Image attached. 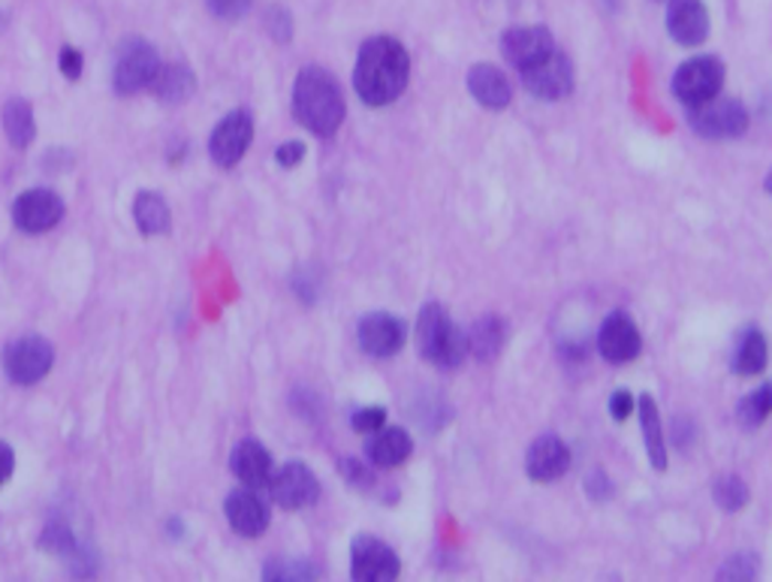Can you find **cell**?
Returning <instances> with one entry per match:
<instances>
[{
    "mask_svg": "<svg viewBox=\"0 0 772 582\" xmlns=\"http://www.w3.org/2000/svg\"><path fill=\"white\" fill-rule=\"evenodd\" d=\"M410 58L393 37H372L359 49L354 66V89L368 106H386L408 89Z\"/></svg>",
    "mask_w": 772,
    "mask_h": 582,
    "instance_id": "6da1fadb",
    "label": "cell"
},
{
    "mask_svg": "<svg viewBox=\"0 0 772 582\" xmlns=\"http://www.w3.org/2000/svg\"><path fill=\"white\" fill-rule=\"evenodd\" d=\"M293 115L314 136H332L344 122V94L330 70L305 66L293 85Z\"/></svg>",
    "mask_w": 772,
    "mask_h": 582,
    "instance_id": "7a4b0ae2",
    "label": "cell"
},
{
    "mask_svg": "<svg viewBox=\"0 0 772 582\" xmlns=\"http://www.w3.org/2000/svg\"><path fill=\"white\" fill-rule=\"evenodd\" d=\"M417 344L419 356L429 360L431 365H438V368H456L468 353L465 332L447 318V311L438 302H429L419 311Z\"/></svg>",
    "mask_w": 772,
    "mask_h": 582,
    "instance_id": "3957f363",
    "label": "cell"
},
{
    "mask_svg": "<svg viewBox=\"0 0 772 582\" xmlns=\"http://www.w3.org/2000/svg\"><path fill=\"white\" fill-rule=\"evenodd\" d=\"M688 124L703 139H737L749 127V112L740 100L709 97L697 106H688Z\"/></svg>",
    "mask_w": 772,
    "mask_h": 582,
    "instance_id": "277c9868",
    "label": "cell"
},
{
    "mask_svg": "<svg viewBox=\"0 0 772 582\" xmlns=\"http://www.w3.org/2000/svg\"><path fill=\"white\" fill-rule=\"evenodd\" d=\"M52 363H55V351L43 335H19L3 351L7 377L19 386H31L36 381H43L45 374L52 372Z\"/></svg>",
    "mask_w": 772,
    "mask_h": 582,
    "instance_id": "5b68a950",
    "label": "cell"
},
{
    "mask_svg": "<svg viewBox=\"0 0 772 582\" xmlns=\"http://www.w3.org/2000/svg\"><path fill=\"white\" fill-rule=\"evenodd\" d=\"M157 70H160V58H157L155 45L145 43V40H127L118 45V58H115V70H112V89L124 97L136 94L155 82Z\"/></svg>",
    "mask_w": 772,
    "mask_h": 582,
    "instance_id": "8992f818",
    "label": "cell"
},
{
    "mask_svg": "<svg viewBox=\"0 0 772 582\" xmlns=\"http://www.w3.org/2000/svg\"><path fill=\"white\" fill-rule=\"evenodd\" d=\"M721 85H724V64L712 55L685 61L674 76V94L685 106H697L703 100L716 97Z\"/></svg>",
    "mask_w": 772,
    "mask_h": 582,
    "instance_id": "52a82bcc",
    "label": "cell"
},
{
    "mask_svg": "<svg viewBox=\"0 0 772 582\" xmlns=\"http://www.w3.org/2000/svg\"><path fill=\"white\" fill-rule=\"evenodd\" d=\"M64 199L58 197L55 190L49 187H33V190H24L22 197L12 202V220L22 232H31V236H40V232H49L52 227L61 224L64 218Z\"/></svg>",
    "mask_w": 772,
    "mask_h": 582,
    "instance_id": "ba28073f",
    "label": "cell"
},
{
    "mask_svg": "<svg viewBox=\"0 0 772 582\" xmlns=\"http://www.w3.org/2000/svg\"><path fill=\"white\" fill-rule=\"evenodd\" d=\"M251 139H254V118H251V112L236 110L230 112V115H223L221 122H218V127L211 131V160L218 166H223V169H230V166H236L242 160Z\"/></svg>",
    "mask_w": 772,
    "mask_h": 582,
    "instance_id": "9c48e42d",
    "label": "cell"
},
{
    "mask_svg": "<svg viewBox=\"0 0 772 582\" xmlns=\"http://www.w3.org/2000/svg\"><path fill=\"white\" fill-rule=\"evenodd\" d=\"M519 73H522V85L538 100H562L574 91V64L559 49H552V55L543 58L541 64L519 70Z\"/></svg>",
    "mask_w": 772,
    "mask_h": 582,
    "instance_id": "30bf717a",
    "label": "cell"
},
{
    "mask_svg": "<svg viewBox=\"0 0 772 582\" xmlns=\"http://www.w3.org/2000/svg\"><path fill=\"white\" fill-rule=\"evenodd\" d=\"M269 489H272L275 505L284 507V510H305L321 498L317 477L302 461H288L275 477H269Z\"/></svg>",
    "mask_w": 772,
    "mask_h": 582,
    "instance_id": "8fae6325",
    "label": "cell"
},
{
    "mask_svg": "<svg viewBox=\"0 0 772 582\" xmlns=\"http://www.w3.org/2000/svg\"><path fill=\"white\" fill-rule=\"evenodd\" d=\"M401 564L393 547L377 538H356L351 547V576L359 582H389L396 580Z\"/></svg>",
    "mask_w": 772,
    "mask_h": 582,
    "instance_id": "7c38bea8",
    "label": "cell"
},
{
    "mask_svg": "<svg viewBox=\"0 0 772 582\" xmlns=\"http://www.w3.org/2000/svg\"><path fill=\"white\" fill-rule=\"evenodd\" d=\"M552 33L543 24H525V28H510L501 40V52L517 70L541 64L543 58L552 55Z\"/></svg>",
    "mask_w": 772,
    "mask_h": 582,
    "instance_id": "4fadbf2b",
    "label": "cell"
},
{
    "mask_svg": "<svg viewBox=\"0 0 772 582\" xmlns=\"http://www.w3.org/2000/svg\"><path fill=\"white\" fill-rule=\"evenodd\" d=\"M640 330H637V323H634L628 314L616 311V314H609V318L604 320L601 335H597V351H601V356H604L607 363H630V360L640 353Z\"/></svg>",
    "mask_w": 772,
    "mask_h": 582,
    "instance_id": "5bb4252c",
    "label": "cell"
},
{
    "mask_svg": "<svg viewBox=\"0 0 772 582\" xmlns=\"http://www.w3.org/2000/svg\"><path fill=\"white\" fill-rule=\"evenodd\" d=\"M667 31L679 45L695 49L709 37V12L703 0H667Z\"/></svg>",
    "mask_w": 772,
    "mask_h": 582,
    "instance_id": "9a60e30c",
    "label": "cell"
},
{
    "mask_svg": "<svg viewBox=\"0 0 772 582\" xmlns=\"http://www.w3.org/2000/svg\"><path fill=\"white\" fill-rule=\"evenodd\" d=\"M223 513H227L232 531L242 538H260L269 528V507L260 495L251 492V486L230 492V498L223 501Z\"/></svg>",
    "mask_w": 772,
    "mask_h": 582,
    "instance_id": "2e32d148",
    "label": "cell"
},
{
    "mask_svg": "<svg viewBox=\"0 0 772 582\" xmlns=\"http://www.w3.org/2000/svg\"><path fill=\"white\" fill-rule=\"evenodd\" d=\"M405 344V323L386 311H377V314H368V318L359 323V347H363L368 356H393V353L401 351Z\"/></svg>",
    "mask_w": 772,
    "mask_h": 582,
    "instance_id": "e0dca14e",
    "label": "cell"
},
{
    "mask_svg": "<svg viewBox=\"0 0 772 582\" xmlns=\"http://www.w3.org/2000/svg\"><path fill=\"white\" fill-rule=\"evenodd\" d=\"M567 468H571V450H567V444L559 435H541V438L531 444L529 459H525V471H529L531 480L552 484Z\"/></svg>",
    "mask_w": 772,
    "mask_h": 582,
    "instance_id": "ac0fdd59",
    "label": "cell"
},
{
    "mask_svg": "<svg viewBox=\"0 0 772 582\" xmlns=\"http://www.w3.org/2000/svg\"><path fill=\"white\" fill-rule=\"evenodd\" d=\"M468 91L486 110H504L513 97L508 76L492 64H477L468 73Z\"/></svg>",
    "mask_w": 772,
    "mask_h": 582,
    "instance_id": "d6986e66",
    "label": "cell"
},
{
    "mask_svg": "<svg viewBox=\"0 0 772 582\" xmlns=\"http://www.w3.org/2000/svg\"><path fill=\"white\" fill-rule=\"evenodd\" d=\"M230 468L244 486L257 489V486L269 484V477H272V456H269V450H265L263 444L242 440V444H236V450H232Z\"/></svg>",
    "mask_w": 772,
    "mask_h": 582,
    "instance_id": "ffe728a7",
    "label": "cell"
},
{
    "mask_svg": "<svg viewBox=\"0 0 772 582\" xmlns=\"http://www.w3.org/2000/svg\"><path fill=\"white\" fill-rule=\"evenodd\" d=\"M414 453V440L405 429H380L372 432V438L365 440V456L377 468H396L401 461H408Z\"/></svg>",
    "mask_w": 772,
    "mask_h": 582,
    "instance_id": "44dd1931",
    "label": "cell"
},
{
    "mask_svg": "<svg viewBox=\"0 0 772 582\" xmlns=\"http://www.w3.org/2000/svg\"><path fill=\"white\" fill-rule=\"evenodd\" d=\"M634 410H640V429L646 438V450H649L651 465L664 471L667 468V444H664V426L658 417V405L651 396H640V402H634Z\"/></svg>",
    "mask_w": 772,
    "mask_h": 582,
    "instance_id": "7402d4cb",
    "label": "cell"
},
{
    "mask_svg": "<svg viewBox=\"0 0 772 582\" xmlns=\"http://www.w3.org/2000/svg\"><path fill=\"white\" fill-rule=\"evenodd\" d=\"M468 339V351L474 353L480 363H489L492 356H498L501 353V347H504V339H508V330H504V323L495 318V314H489V318H480L471 326V332L465 335Z\"/></svg>",
    "mask_w": 772,
    "mask_h": 582,
    "instance_id": "603a6c76",
    "label": "cell"
},
{
    "mask_svg": "<svg viewBox=\"0 0 772 582\" xmlns=\"http://www.w3.org/2000/svg\"><path fill=\"white\" fill-rule=\"evenodd\" d=\"M152 89H155L160 103H185L197 89V79L185 64H169L157 70Z\"/></svg>",
    "mask_w": 772,
    "mask_h": 582,
    "instance_id": "cb8c5ba5",
    "label": "cell"
},
{
    "mask_svg": "<svg viewBox=\"0 0 772 582\" xmlns=\"http://www.w3.org/2000/svg\"><path fill=\"white\" fill-rule=\"evenodd\" d=\"M3 133L15 148H28L36 136V122H33V106L24 97L7 100L3 106Z\"/></svg>",
    "mask_w": 772,
    "mask_h": 582,
    "instance_id": "d4e9b609",
    "label": "cell"
},
{
    "mask_svg": "<svg viewBox=\"0 0 772 582\" xmlns=\"http://www.w3.org/2000/svg\"><path fill=\"white\" fill-rule=\"evenodd\" d=\"M133 220L145 236H160L169 230V206L166 199L155 190H143L139 197L133 199Z\"/></svg>",
    "mask_w": 772,
    "mask_h": 582,
    "instance_id": "484cf974",
    "label": "cell"
},
{
    "mask_svg": "<svg viewBox=\"0 0 772 582\" xmlns=\"http://www.w3.org/2000/svg\"><path fill=\"white\" fill-rule=\"evenodd\" d=\"M766 339H763L761 330H745L737 341V351H733V372L742 374V377H751V374H761L766 368Z\"/></svg>",
    "mask_w": 772,
    "mask_h": 582,
    "instance_id": "4316f807",
    "label": "cell"
},
{
    "mask_svg": "<svg viewBox=\"0 0 772 582\" xmlns=\"http://www.w3.org/2000/svg\"><path fill=\"white\" fill-rule=\"evenodd\" d=\"M772 414V381L770 384L758 386L754 393L742 398L740 407H737V419H740L745 429H758L761 423H766Z\"/></svg>",
    "mask_w": 772,
    "mask_h": 582,
    "instance_id": "83f0119b",
    "label": "cell"
},
{
    "mask_svg": "<svg viewBox=\"0 0 772 582\" xmlns=\"http://www.w3.org/2000/svg\"><path fill=\"white\" fill-rule=\"evenodd\" d=\"M40 547H43V550H52L55 555H61V559H70V568H76V561L88 555V552L79 550L73 531H70L64 522H52V526H45L43 538H40Z\"/></svg>",
    "mask_w": 772,
    "mask_h": 582,
    "instance_id": "f1b7e54d",
    "label": "cell"
},
{
    "mask_svg": "<svg viewBox=\"0 0 772 582\" xmlns=\"http://www.w3.org/2000/svg\"><path fill=\"white\" fill-rule=\"evenodd\" d=\"M712 498H716L721 510L737 513V510L749 505V486L742 484L740 477L728 474V477H718L716 484H712Z\"/></svg>",
    "mask_w": 772,
    "mask_h": 582,
    "instance_id": "f546056e",
    "label": "cell"
},
{
    "mask_svg": "<svg viewBox=\"0 0 772 582\" xmlns=\"http://www.w3.org/2000/svg\"><path fill=\"white\" fill-rule=\"evenodd\" d=\"M265 580H314L317 571L305 561H272L263 568Z\"/></svg>",
    "mask_w": 772,
    "mask_h": 582,
    "instance_id": "4dcf8cb0",
    "label": "cell"
},
{
    "mask_svg": "<svg viewBox=\"0 0 772 582\" xmlns=\"http://www.w3.org/2000/svg\"><path fill=\"white\" fill-rule=\"evenodd\" d=\"M758 571H761L758 559H754L751 552H740V555H733V559L718 571V580H754Z\"/></svg>",
    "mask_w": 772,
    "mask_h": 582,
    "instance_id": "1f68e13d",
    "label": "cell"
},
{
    "mask_svg": "<svg viewBox=\"0 0 772 582\" xmlns=\"http://www.w3.org/2000/svg\"><path fill=\"white\" fill-rule=\"evenodd\" d=\"M254 0H206L211 15H218L223 22H239L242 15H248Z\"/></svg>",
    "mask_w": 772,
    "mask_h": 582,
    "instance_id": "d6a6232c",
    "label": "cell"
},
{
    "mask_svg": "<svg viewBox=\"0 0 772 582\" xmlns=\"http://www.w3.org/2000/svg\"><path fill=\"white\" fill-rule=\"evenodd\" d=\"M386 419V410L384 407H359L354 414V419H351V426H354L359 435H372V432H377L380 426H384Z\"/></svg>",
    "mask_w": 772,
    "mask_h": 582,
    "instance_id": "836d02e7",
    "label": "cell"
},
{
    "mask_svg": "<svg viewBox=\"0 0 772 582\" xmlns=\"http://www.w3.org/2000/svg\"><path fill=\"white\" fill-rule=\"evenodd\" d=\"M61 73H64L66 79H73L76 82L79 76H82V66H85V58H82V52L79 49H73V45H64L61 49Z\"/></svg>",
    "mask_w": 772,
    "mask_h": 582,
    "instance_id": "e575fe53",
    "label": "cell"
},
{
    "mask_svg": "<svg viewBox=\"0 0 772 582\" xmlns=\"http://www.w3.org/2000/svg\"><path fill=\"white\" fill-rule=\"evenodd\" d=\"M265 22H269V31L275 33L281 43L290 40V33H293V19H290L288 12L278 10L275 7V10H269V19H265Z\"/></svg>",
    "mask_w": 772,
    "mask_h": 582,
    "instance_id": "d590c367",
    "label": "cell"
},
{
    "mask_svg": "<svg viewBox=\"0 0 772 582\" xmlns=\"http://www.w3.org/2000/svg\"><path fill=\"white\" fill-rule=\"evenodd\" d=\"M302 157H305V145L302 143H284V145H278V152H275V160L284 169H293L296 164H302Z\"/></svg>",
    "mask_w": 772,
    "mask_h": 582,
    "instance_id": "8d00e7d4",
    "label": "cell"
},
{
    "mask_svg": "<svg viewBox=\"0 0 772 582\" xmlns=\"http://www.w3.org/2000/svg\"><path fill=\"white\" fill-rule=\"evenodd\" d=\"M585 492L592 495L595 501H607L609 495H613V486H609V480L604 477V471H595L588 474V480H585Z\"/></svg>",
    "mask_w": 772,
    "mask_h": 582,
    "instance_id": "74e56055",
    "label": "cell"
},
{
    "mask_svg": "<svg viewBox=\"0 0 772 582\" xmlns=\"http://www.w3.org/2000/svg\"><path fill=\"white\" fill-rule=\"evenodd\" d=\"M342 471L354 486H372V474H368V468H363V465H359L356 459H351V456L342 459Z\"/></svg>",
    "mask_w": 772,
    "mask_h": 582,
    "instance_id": "f35d334b",
    "label": "cell"
},
{
    "mask_svg": "<svg viewBox=\"0 0 772 582\" xmlns=\"http://www.w3.org/2000/svg\"><path fill=\"white\" fill-rule=\"evenodd\" d=\"M12 471H15V453H12L10 444L0 440V486L10 484Z\"/></svg>",
    "mask_w": 772,
    "mask_h": 582,
    "instance_id": "ab89813d",
    "label": "cell"
},
{
    "mask_svg": "<svg viewBox=\"0 0 772 582\" xmlns=\"http://www.w3.org/2000/svg\"><path fill=\"white\" fill-rule=\"evenodd\" d=\"M634 410V396L630 393H616V396L609 398V414H613V419H625Z\"/></svg>",
    "mask_w": 772,
    "mask_h": 582,
    "instance_id": "60d3db41",
    "label": "cell"
},
{
    "mask_svg": "<svg viewBox=\"0 0 772 582\" xmlns=\"http://www.w3.org/2000/svg\"><path fill=\"white\" fill-rule=\"evenodd\" d=\"M766 190H770V194H772V173H770V178H766Z\"/></svg>",
    "mask_w": 772,
    "mask_h": 582,
    "instance_id": "b9f144b4",
    "label": "cell"
},
{
    "mask_svg": "<svg viewBox=\"0 0 772 582\" xmlns=\"http://www.w3.org/2000/svg\"><path fill=\"white\" fill-rule=\"evenodd\" d=\"M607 3H609V7H616V3H618V0H607Z\"/></svg>",
    "mask_w": 772,
    "mask_h": 582,
    "instance_id": "7bdbcfd3",
    "label": "cell"
},
{
    "mask_svg": "<svg viewBox=\"0 0 772 582\" xmlns=\"http://www.w3.org/2000/svg\"><path fill=\"white\" fill-rule=\"evenodd\" d=\"M0 28H3V12H0Z\"/></svg>",
    "mask_w": 772,
    "mask_h": 582,
    "instance_id": "ee69618b",
    "label": "cell"
}]
</instances>
